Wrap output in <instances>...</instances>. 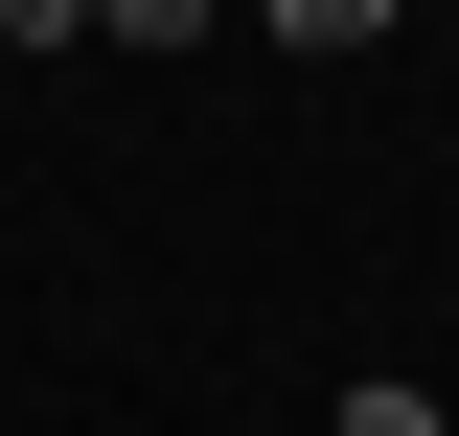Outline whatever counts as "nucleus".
<instances>
[{"label":"nucleus","mask_w":459,"mask_h":436,"mask_svg":"<svg viewBox=\"0 0 459 436\" xmlns=\"http://www.w3.org/2000/svg\"><path fill=\"white\" fill-rule=\"evenodd\" d=\"M322 436H459V414H437V390H344Z\"/></svg>","instance_id":"nucleus-2"},{"label":"nucleus","mask_w":459,"mask_h":436,"mask_svg":"<svg viewBox=\"0 0 459 436\" xmlns=\"http://www.w3.org/2000/svg\"><path fill=\"white\" fill-rule=\"evenodd\" d=\"M253 23H276V47H299V69H322V47H391L413 0H253Z\"/></svg>","instance_id":"nucleus-1"},{"label":"nucleus","mask_w":459,"mask_h":436,"mask_svg":"<svg viewBox=\"0 0 459 436\" xmlns=\"http://www.w3.org/2000/svg\"><path fill=\"white\" fill-rule=\"evenodd\" d=\"M92 23H115V47H184V23H207V0H92Z\"/></svg>","instance_id":"nucleus-4"},{"label":"nucleus","mask_w":459,"mask_h":436,"mask_svg":"<svg viewBox=\"0 0 459 436\" xmlns=\"http://www.w3.org/2000/svg\"><path fill=\"white\" fill-rule=\"evenodd\" d=\"M0 47H92V0H0Z\"/></svg>","instance_id":"nucleus-3"}]
</instances>
